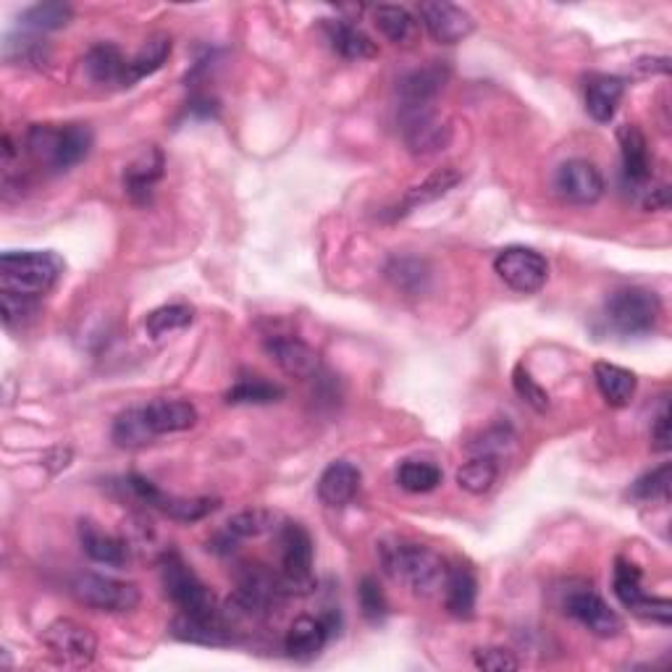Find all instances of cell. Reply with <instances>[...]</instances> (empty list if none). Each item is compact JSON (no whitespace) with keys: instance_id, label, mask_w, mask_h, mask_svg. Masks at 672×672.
Masks as SVG:
<instances>
[{"instance_id":"cell-1","label":"cell","mask_w":672,"mask_h":672,"mask_svg":"<svg viewBox=\"0 0 672 672\" xmlns=\"http://www.w3.org/2000/svg\"><path fill=\"white\" fill-rule=\"evenodd\" d=\"M378 559L384 573L397 584L408 586L416 597H431L439 588H444L447 565L429 546L405 542V538H389L378 544Z\"/></svg>"},{"instance_id":"cell-2","label":"cell","mask_w":672,"mask_h":672,"mask_svg":"<svg viewBox=\"0 0 672 672\" xmlns=\"http://www.w3.org/2000/svg\"><path fill=\"white\" fill-rule=\"evenodd\" d=\"M93 150V132L84 124H34L27 132V153L48 171H69Z\"/></svg>"},{"instance_id":"cell-3","label":"cell","mask_w":672,"mask_h":672,"mask_svg":"<svg viewBox=\"0 0 672 672\" xmlns=\"http://www.w3.org/2000/svg\"><path fill=\"white\" fill-rule=\"evenodd\" d=\"M660 318L662 300L647 286H626V290L612 292L607 297L605 311H601L607 332L622 336V339L649 336L660 326Z\"/></svg>"},{"instance_id":"cell-4","label":"cell","mask_w":672,"mask_h":672,"mask_svg":"<svg viewBox=\"0 0 672 672\" xmlns=\"http://www.w3.org/2000/svg\"><path fill=\"white\" fill-rule=\"evenodd\" d=\"M63 261L55 252H3L0 258V292L40 300L59 284Z\"/></svg>"},{"instance_id":"cell-5","label":"cell","mask_w":672,"mask_h":672,"mask_svg":"<svg viewBox=\"0 0 672 672\" xmlns=\"http://www.w3.org/2000/svg\"><path fill=\"white\" fill-rule=\"evenodd\" d=\"M290 597L282 573H273L265 565H244L237 573L234 605L248 618H265Z\"/></svg>"},{"instance_id":"cell-6","label":"cell","mask_w":672,"mask_h":672,"mask_svg":"<svg viewBox=\"0 0 672 672\" xmlns=\"http://www.w3.org/2000/svg\"><path fill=\"white\" fill-rule=\"evenodd\" d=\"M160 580H164L166 594L171 597L179 612L189 615H216V599L210 588L195 576V570L181 559L177 552H168L160 559Z\"/></svg>"},{"instance_id":"cell-7","label":"cell","mask_w":672,"mask_h":672,"mask_svg":"<svg viewBox=\"0 0 672 672\" xmlns=\"http://www.w3.org/2000/svg\"><path fill=\"white\" fill-rule=\"evenodd\" d=\"M279 546H282V578L290 594H311L313 578V536L305 525L284 523L279 528Z\"/></svg>"},{"instance_id":"cell-8","label":"cell","mask_w":672,"mask_h":672,"mask_svg":"<svg viewBox=\"0 0 672 672\" xmlns=\"http://www.w3.org/2000/svg\"><path fill=\"white\" fill-rule=\"evenodd\" d=\"M72 594L80 605L97 612H132L139 605V588L129 580H118L97 573H84L74 578Z\"/></svg>"},{"instance_id":"cell-9","label":"cell","mask_w":672,"mask_h":672,"mask_svg":"<svg viewBox=\"0 0 672 672\" xmlns=\"http://www.w3.org/2000/svg\"><path fill=\"white\" fill-rule=\"evenodd\" d=\"M494 271L517 294H536L538 290H544L546 279H549V263H546L542 252L521 248V244L504 248L494 258Z\"/></svg>"},{"instance_id":"cell-10","label":"cell","mask_w":672,"mask_h":672,"mask_svg":"<svg viewBox=\"0 0 672 672\" xmlns=\"http://www.w3.org/2000/svg\"><path fill=\"white\" fill-rule=\"evenodd\" d=\"M612 588H615V597L620 599V605L626 607L628 612L639 615L643 620H654L662 622V626H670L672 605L668 599L649 597V594L643 591V576L639 565L628 563V559H618V563H615Z\"/></svg>"},{"instance_id":"cell-11","label":"cell","mask_w":672,"mask_h":672,"mask_svg":"<svg viewBox=\"0 0 672 672\" xmlns=\"http://www.w3.org/2000/svg\"><path fill=\"white\" fill-rule=\"evenodd\" d=\"M42 643L63 664H90L97 654L95 633L72 618L53 620L42 630Z\"/></svg>"},{"instance_id":"cell-12","label":"cell","mask_w":672,"mask_h":672,"mask_svg":"<svg viewBox=\"0 0 672 672\" xmlns=\"http://www.w3.org/2000/svg\"><path fill=\"white\" fill-rule=\"evenodd\" d=\"M402 139L412 156H433L452 143V126L433 108L402 111Z\"/></svg>"},{"instance_id":"cell-13","label":"cell","mask_w":672,"mask_h":672,"mask_svg":"<svg viewBox=\"0 0 672 672\" xmlns=\"http://www.w3.org/2000/svg\"><path fill=\"white\" fill-rule=\"evenodd\" d=\"M418 17L426 32L441 45H458V42L471 38L475 30L471 13L460 6L447 3V0H426L418 6Z\"/></svg>"},{"instance_id":"cell-14","label":"cell","mask_w":672,"mask_h":672,"mask_svg":"<svg viewBox=\"0 0 672 672\" xmlns=\"http://www.w3.org/2000/svg\"><path fill=\"white\" fill-rule=\"evenodd\" d=\"M555 189L559 198L573 202V206H594L605 195V179H601L597 166L576 158L557 168Z\"/></svg>"},{"instance_id":"cell-15","label":"cell","mask_w":672,"mask_h":672,"mask_svg":"<svg viewBox=\"0 0 672 672\" xmlns=\"http://www.w3.org/2000/svg\"><path fill=\"white\" fill-rule=\"evenodd\" d=\"M565 612L601 639H612L622 630L620 615L594 591H573L565 599Z\"/></svg>"},{"instance_id":"cell-16","label":"cell","mask_w":672,"mask_h":672,"mask_svg":"<svg viewBox=\"0 0 672 672\" xmlns=\"http://www.w3.org/2000/svg\"><path fill=\"white\" fill-rule=\"evenodd\" d=\"M450 82V66L447 63L433 61L429 66L416 69L399 82V101H402V111H416V108H433L441 90Z\"/></svg>"},{"instance_id":"cell-17","label":"cell","mask_w":672,"mask_h":672,"mask_svg":"<svg viewBox=\"0 0 672 672\" xmlns=\"http://www.w3.org/2000/svg\"><path fill=\"white\" fill-rule=\"evenodd\" d=\"M276 525V515L271 510L263 507H252L242 510L234 517H229V523L208 542V549L219 552V555H229V552L237 549V544L244 542V538H258L263 534H269Z\"/></svg>"},{"instance_id":"cell-18","label":"cell","mask_w":672,"mask_h":672,"mask_svg":"<svg viewBox=\"0 0 672 672\" xmlns=\"http://www.w3.org/2000/svg\"><path fill=\"white\" fill-rule=\"evenodd\" d=\"M269 353L276 366L294 378H315L321 374V357L307 342L297 336H269L265 339Z\"/></svg>"},{"instance_id":"cell-19","label":"cell","mask_w":672,"mask_h":672,"mask_svg":"<svg viewBox=\"0 0 672 672\" xmlns=\"http://www.w3.org/2000/svg\"><path fill=\"white\" fill-rule=\"evenodd\" d=\"M171 636L185 643H198V647H229L231 628L221 612L216 615H189L179 612L171 622Z\"/></svg>"},{"instance_id":"cell-20","label":"cell","mask_w":672,"mask_h":672,"mask_svg":"<svg viewBox=\"0 0 672 672\" xmlns=\"http://www.w3.org/2000/svg\"><path fill=\"white\" fill-rule=\"evenodd\" d=\"M620 153H622V177L626 185L643 189L651 181V156L649 143L636 124H626L618 132Z\"/></svg>"},{"instance_id":"cell-21","label":"cell","mask_w":672,"mask_h":672,"mask_svg":"<svg viewBox=\"0 0 672 672\" xmlns=\"http://www.w3.org/2000/svg\"><path fill=\"white\" fill-rule=\"evenodd\" d=\"M363 475L353 462L336 460L321 473L318 479V496L326 507H347L360 492Z\"/></svg>"},{"instance_id":"cell-22","label":"cell","mask_w":672,"mask_h":672,"mask_svg":"<svg viewBox=\"0 0 672 672\" xmlns=\"http://www.w3.org/2000/svg\"><path fill=\"white\" fill-rule=\"evenodd\" d=\"M143 410L147 426L156 437L187 431L198 423V410L187 399H153V402L143 405Z\"/></svg>"},{"instance_id":"cell-23","label":"cell","mask_w":672,"mask_h":672,"mask_svg":"<svg viewBox=\"0 0 672 672\" xmlns=\"http://www.w3.org/2000/svg\"><path fill=\"white\" fill-rule=\"evenodd\" d=\"M622 95H626V82L620 76L599 74L591 76L586 84V111L594 122L609 124L618 114Z\"/></svg>"},{"instance_id":"cell-24","label":"cell","mask_w":672,"mask_h":672,"mask_svg":"<svg viewBox=\"0 0 672 672\" xmlns=\"http://www.w3.org/2000/svg\"><path fill=\"white\" fill-rule=\"evenodd\" d=\"M328 639H332V630H328L324 618H307V615H303L286 630L284 649L294 660H313L326 647Z\"/></svg>"},{"instance_id":"cell-25","label":"cell","mask_w":672,"mask_h":672,"mask_svg":"<svg viewBox=\"0 0 672 672\" xmlns=\"http://www.w3.org/2000/svg\"><path fill=\"white\" fill-rule=\"evenodd\" d=\"M84 72L95 84H118L126 87V76H129V59L118 51L111 42H101V45L90 48L84 55Z\"/></svg>"},{"instance_id":"cell-26","label":"cell","mask_w":672,"mask_h":672,"mask_svg":"<svg viewBox=\"0 0 672 672\" xmlns=\"http://www.w3.org/2000/svg\"><path fill=\"white\" fill-rule=\"evenodd\" d=\"M324 30H326L328 42H332V48L342 55V59L366 61V59H374V55L378 53L376 42L370 40L368 34L360 30V27L353 24V21L328 19L324 24Z\"/></svg>"},{"instance_id":"cell-27","label":"cell","mask_w":672,"mask_h":672,"mask_svg":"<svg viewBox=\"0 0 672 672\" xmlns=\"http://www.w3.org/2000/svg\"><path fill=\"white\" fill-rule=\"evenodd\" d=\"M80 544L93 563L108 565V567H124L129 563V546L122 538L103 534L95 523L82 521L80 523Z\"/></svg>"},{"instance_id":"cell-28","label":"cell","mask_w":672,"mask_h":672,"mask_svg":"<svg viewBox=\"0 0 672 672\" xmlns=\"http://www.w3.org/2000/svg\"><path fill=\"white\" fill-rule=\"evenodd\" d=\"M164 153L158 150V147H147L145 153H139V158L126 168L124 174V187L126 192H129L132 200L137 202H147L153 195V187H156V181L164 177Z\"/></svg>"},{"instance_id":"cell-29","label":"cell","mask_w":672,"mask_h":672,"mask_svg":"<svg viewBox=\"0 0 672 672\" xmlns=\"http://www.w3.org/2000/svg\"><path fill=\"white\" fill-rule=\"evenodd\" d=\"M475 597H479V580L468 565L447 567L444 578V605L454 618H471L475 609Z\"/></svg>"},{"instance_id":"cell-30","label":"cell","mask_w":672,"mask_h":672,"mask_svg":"<svg viewBox=\"0 0 672 672\" xmlns=\"http://www.w3.org/2000/svg\"><path fill=\"white\" fill-rule=\"evenodd\" d=\"M594 381H597L599 395L605 397V402L609 408H626L630 405V399L636 395V374H630L628 368L615 366V363H594Z\"/></svg>"},{"instance_id":"cell-31","label":"cell","mask_w":672,"mask_h":672,"mask_svg":"<svg viewBox=\"0 0 672 672\" xmlns=\"http://www.w3.org/2000/svg\"><path fill=\"white\" fill-rule=\"evenodd\" d=\"M462 181V171L454 166H441L437 171L429 174L420 185L410 187L408 195H405L402 200V210L399 213H410V210H416L420 206H429V202L444 198V195H450L454 187H458Z\"/></svg>"},{"instance_id":"cell-32","label":"cell","mask_w":672,"mask_h":672,"mask_svg":"<svg viewBox=\"0 0 672 672\" xmlns=\"http://www.w3.org/2000/svg\"><path fill=\"white\" fill-rule=\"evenodd\" d=\"M374 21L378 32L395 45L410 48L418 40V19L405 6H376Z\"/></svg>"},{"instance_id":"cell-33","label":"cell","mask_w":672,"mask_h":672,"mask_svg":"<svg viewBox=\"0 0 672 672\" xmlns=\"http://www.w3.org/2000/svg\"><path fill=\"white\" fill-rule=\"evenodd\" d=\"M168 55H171V38H166V34H156V38L147 40L145 45L139 48V53L135 55V59H129V76H126V87H132V84L145 80V76H153L158 69H164Z\"/></svg>"},{"instance_id":"cell-34","label":"cell","mask_w":672,"mask_h":672,"mask_svg":"<svg viewBox=\"0 0 672 672\" xmlns=\"http://www.w3.org/2000/svg\"><path fill=\"white\" fill-rule=\"evenodd\" d=\"M496 479H500V462H496V458H486V454H473L471 460L462 462L458 471L460 489H465L473 496L492 492Z\"/></svg>"},{"instance_id":"cell-35","label":"cell","mask_w":672,"mask_h":672,"mask_svg":"<svg viewBox=\"0 0 672 672\" xmlns=\"http://www.w3.org/2000/svg\"><path fill=\"white\" fill-rule=\"evenodd\" d=\"M111 437H114L116 447H122V450H139V447L150 444L153 439H158L156 433L150 431V426H147V418H145L143 408L124 410L122 416L114 420Z\"/></svg>"},{"instance_id":"cell-36","label":"cell","mask_w":672,"mask_h":672,"mask_svg":"<svg viewBox=\"0 0 672 672\" xmlns=\"http://www.w3.org/2000/svg\"><path fill=\"white\" fill-rule=\"evenodd\" d=\"M51 55L45 40L34 38V34H9L3 42V59L6 63H17V66H42Z\"/></svg>"},{"instance_id":"cell-37","label":"cell","mask_w":672,"mask_h":672,"mask_svg":"<svg viewBox=\"0 0 672 672\" xmlns=\"http://www.w3.org/2000/svg\"><path fill=\"white\" fill-rule=\"evenodd\" d=\"M192 321H195L192 307L185 303H174V305L156 307L153 313H147L145 328L153 339H160V336H166V334L181 332V328H187Z\"/></svg>"},{"instance_id":"cell-38","label":"cell","mask_w":672,"mask_h":672,"mask_svg":"<svg viewBox=\"0 0 672 672\" xmlns=\"http://www.w3.org/2000/svg\"><path fill=\"white\" fill-rule=\"evenodd\" d=\"M72 17H74L72 6L66 3H38L21 13L19 21L21 27H27V30L32 32H55L63 30V27L72 21Z\"/></svg>"},{"instance_id":"cell-39","label":"cell","mask_w":672,"mask_h":672,"mask_svg":"<svg viewBox=\"0 0 672 672\" xmlns=\"http://www.w3.org/2000/svg\"><path fill=\"white\" fill-rule=\"evenodd\" d=\"M397 483L410 494H429L441 483V471L433 462L408 460L399 465Z\"/></svg>"},{"instance_id":"cell-40","label":"cell","mask_w":672,"mask_h":672,"mask_svg":"<svg viewBox=\"0 0 672 672\" xmlns=\"http://www.w3.org/2000/svg\"><path fill=\"white\" fill-rule=\"evenodd\" d=\"M284 397V389L279 384L263 381V378H244V381L234 384L223 399L229 405H271Z\"/></svg>"},{"instance_id":"cell-41","label":"cell","mask_w":672,"mask_h":672,"mask_svg":"<svg viewBox=\"0 0 672 672\" xmlns=\"http://www.w3.org/2000/svg\"><path fill=\"white\" fill-rule=\"evenodd\" d=\"M387 276L395 282L397 290H405L410 294L423 292L426 284H429V269H426V263L418 261V258H395V261L389 263Z\"/></svg>"},{"instance_id":"cell-42","label":"cell","mask_w":672,"mask_h":672,"mask_svg":"<svg viewBox=\"0 0 672 672\" xmlns=\"http://www.w3.org/2000/svg\"><path fill=\"white\" fill-rule=\"evenodd\" d=\"M219 507V500H210V496H192V500H179V496H164L160 504V513L181 523H198L202 517H208L213 510Z\"/></svg>"},{"instance_id":"cell-43","label":"cell","mask_w":672,"mask_h":672,"mask_svg":"<svg viewBox=\"0 0 672 672\" xmlns=\"http://www.w3.org/2000/svg\"><path fill=\"white\" fill-rule=\"evenodd\" d=\"M630 494L641 502H668V496H670V465L668 462L660 468H654L651 473L641 475V479L633 483V489H630Z\"/></svg>"},{"instance_id":"cell-44","label":"cell","mask_w":672,"mask_h":672,"mask_svg":"<svg viewBox=\"0 0 672 672\" xmlns=\"http://www.w3.org/2000/svg\"><path fill=\"white\" fill-rule=\"evenodd\" d=\"M0 311H3V324L9 328L24 326L27 321L38 315V300L24 297V294L3 292L0 294Z\"/></svg>"},{"instance_id":"cell-45","label":"cell","mask_w":672,"mask_h":672,"mask_svg":"<svg viewBox=\"0 0 672 672\" xmlns=\"http://www.w3.org/2000/svg\"><path fill=\"white\" fill-rule=\"evenodd\" d=\"M513 387L517 391V397H521L523 402H528L536 412L549 410V391H546L542 384H538L536 378L528 374V370H523V368L515 370Z\"/></svg>"},{"instance_id":"cell-46","label":"cell","mask_w":672,"mask_h":672,"mask_svg":"<svg viewBox=\"0 0 672 672\" xmlns=\"http://www.w3.org/2000/svg\"><path fill=\"white\" fill-rule=\"evenodd\" d=\"M357 599H360L363 615H366L370 622L384 620V615H387V609H389L387 597H384L381 586H378L374 578H363L360 588H357Z\"/></svg>"},{"instance_id":"cell-47","label":"cell","mask_w":672,"mask_h":672,"mask_svg":"<svg viewBox=\"0 0 672 672\" xmlns=\"http://www.w3.org/2000/svg\"><path fill=\"white\" fill-rule=\"evenodd\" d=\"M473 662L479 670L486 672H513L521 668V660L513 654V651L492 647V649H479L473 654Z\"/></svg>"},{"instance_id":"cell-48","label":"cell","mask_w":672,"mask_h":672,"mask_svg":"<svg viewBox=\"0 0 672 672\" xmlns=\"http://www.w3.org/2000/svg\"><path fill=\"white\" fill-rule=\"evenodd\" d=\"M670 408L664 405L660 410V416L654 418V426H651V447H654L657 452H668L670 450Z\"/></svg>"}]
</instances>
